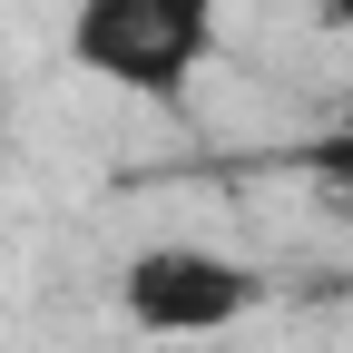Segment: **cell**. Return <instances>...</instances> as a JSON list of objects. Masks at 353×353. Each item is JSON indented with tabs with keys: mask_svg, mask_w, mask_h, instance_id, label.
I'll use <instances>...</instances> for the list:
<instances>
[{
	"mask_svg": "<svg viewBox=\"0 0 353 353\" xmlns=\"http://www.w3.org/2000/svg\"><path fill=\"white\" fill-rule=\"evenodd\" d=\"M314 176H324V187L353 206V99L334 108V128H324V138H314Z\"/></svg>",
	"mask_w": 353,
	"mask_h": 353,
	"instance_id": "obj_3",
	"label": "cell"
},
{
	"mask_svg": "<svg viewBox=\"0 0 353 353\" xmlns=\"http://www.w3.org/2000/svg\"><path fill=\"white\" fill-rule=\"evenodd\" d=\"M216 39H226V0H69L59 50L79 79L128 88V99H176L206 79Z\"/></svg>",
	"mask_w": 353,
	"mask_h": 353,
	"instance_id": "obj_1",
	"label": "cell"
},
{
	"mask_svg": "<svg viewBox=\"0 0 353 353\" xmlns=\"http://www.w3.org/2000/svg\"><path fill=\"white\" fill-rule=\"evenodd\" d=\"M314 20L324 30H353V0H314Z\"/></svg>",
	"mask_w": 353,
	"mask_h": 353,
	"instance_id": "obj_4",
	"label": "cell"
},
{
	"mask_svg": "<svg viewBox=\"0 0 353 353\" xmlns=\"http://www.w3.org/2000/svg\"><path fill=\"white\" fill-rule=\"evenodd\" d=\"M255 304H265L255 265L216 255V245H187V236H157V245H138L118 265V314L148 343H216V334H236Z\"/></svg>",
	"mask_w": 353,
	"mask_h": 353,
	"instance_id": "obj_2",
	"label": "cell"
}]
</instances>
